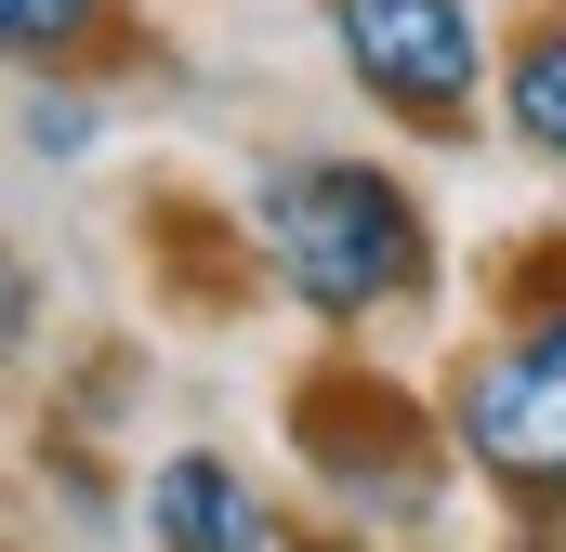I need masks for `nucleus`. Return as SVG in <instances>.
<instances>
[{"label": "nucleus", "instance_id": "1", "mask_svg": "<svg viewBox=\"0 0 566 552\" xmlns=\"http://www.w3.org/2000/svg\"><path fill=\"white\" fill-rule=\"evenodd\" d=\"M251 237L290 276V302L329 316V329L409 316L434 289V224L382 158H290V171H264L251 184Z\"/></svg>", "mask_w": 566, "mask_h": 552}, {"label": "nucleus", "instance_id": "2", "mask_svg": "<svg viewBox=\"0 0 566 552\" xmlns=\"http://www.w3.org/2000/svg\"><path fill=\"white\" fill-rule=\"evenodd\" d=\"M329 53L409 132H474V106H488V13L474 0H329Z\"/></svg>", "mask_w": 566, "mask_h": 552}, {"label": "nucleus", "instance_id": "3", "mask_svg": "<svg viewBox=\"0 0 566 552\" xmlns=\"http://www.w3.org/2000/svg\"><path fill=\"white\" fill-rule=\"evenodd\" d=\"M448 434H461L474 474H501V487H527V500H566V302L527 342H501V355L461 369Z\"/></svg>", "mask_w": 566, "mask_h": 552}, {"label": "nucleus", "instance_id": "4", "mask_svg": "<svg viewBox=\"0 0 566 552\" xmlns=\"http://www.w3.org/2000/svg\"><path fill=\"white\" fill-rule=\"evenodd\" d=\"M145 540L158 552H277V513L224 447H171L145 474Z\"/></svg>", "mask_w": 566, "mask_h": 552}, {"label": "nucleus", "instance_id": "5", "mask_svg": "<svg viewBox=\"0 0 566 552\" xmlns=\"http://www.w3.org/2000/svg\"><path fill=\"white\" fill-rule=\"evenodd\" d=\"M501 119H514L527 158H554V171H566V13H541V26L501 53Z\"/></svg>", "mask_w": 566, "mask_h": 552}, {"label": "nucleus", "instance_id": "6", "mask_svg": "<svg viewBox=\"0 0 566 552\" xmlns=\"http://www.w3.org/2000/svg\"><path fill=\"white\" fill-rule=\"evenodd\" d=\"M106 40V0H0V66H66Z\"/></svg>", "mask_w": 566, "mask_h": 552}, {"label": "nucleus", "instance_id": "7", "mask_svg": "<svg viewBox=\"0 0 566 552\" xmlns=\"http://www.w3.org/2000/svg\"><path fill=\"white\" fill-rule=\"evenodd\" d=\"M27 145H40V158H80V145H93V106L40 93V106H27Z\"/></svg>", "mask_w": 566, "mask_h": 552}, {"label": "nucleus", "instance_id": "8", "mask_svg": "<svg viewBox=\"0 0 566 552\" xmlns=\"http://www.w3.org/2000/svg\"><path fill=\"white\" fill-rule=\"evenodd\" d=\"M13 342H27V264L0 251V355H13Z\"/></svg>", "mask_w": 566, "mask_h": 552}, {"label": "nucleus", "instance_id": "9", "mask_svg": "<svg viewBox=\"0 0 566 552\" xmlns=\"http://www.w3.org/2000/svg\"><path fill=\"white\" fill-rule=\"evenodd\" d=\"M290 552H343V540H290Z\"/></svg>", "mask_w": 566, "mask_h": 552}, {"label": "nucleus", "instance_id": "10", "mask_svg": "<svg viewBox=\"0 0 566 552\" xmlns=\"http://www.w3.org/2000/svg\"><path fill=\"white\" fill-rule=\"evenodd\" d=\"M554 513H566V500H554Z\"/></svg>", "mask_w": 566, "mask_h": 552}]
</instances>
